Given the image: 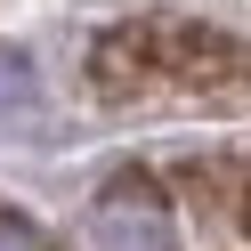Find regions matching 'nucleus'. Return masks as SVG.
<instances>
[{
	"instance_id": "f257e3e1",
	"label": "nucleus",
	"mask_w": 251,
	"mask_h": 251,
	"mask_svg": "<svg viewBox=\"0 0 251 251\" xmlns=\"http://www.w3.org/2000/svg\"><path fill=\"white\" fill-rule=\"evenodd\" d=\"M89 81L98 98L130 105V98H195V105H251V49L211 25H122V33L98 41L89 57Z\"/></svg>"
},
{
	"instance_id": "f03ea898",
	"label": "nucleus",
	"mask_w": 251,
	"mask_h": 251,
	"mask_svg": "<svg viewBox=\"0 0 251 251\" xmlns=\"http://www.w3.org/2000/svg\"><path fill=\"white\" fill-rule=\"evenodd\" d=\"M89 251H170V202L154 178H114L98 202H89V227H81Z\"/></svg>"
},
{
	"instance_id": "7ed1b4c3",
	"label": "nucleus",
	"mask_w": 251,
	"mask_h": 251,
	"mask_svg": "<svg viewBox=\"0 0 251 251\" xmlns=\"http://www.w3.org/2000/svg\"><path fill=\"white\" fill-rule=\"evenodd\" d=\"M0 251H49V243H41V227H25V219H0Z\"/></svg>"
},
{
	"instance_id": "20e7f679",
	"label": "nucleus",
	"mask_w": 251,
	"mask_h": 251,
	"mask_svg": "<svg viewBox=\"0 0 251 251\" xmlns=\"http://www.w3.org/2000/svg\"><path fill=\"white\" fill-rule=\"evenodd\" d=\"M243 227H251V195H243Z\"/></svg>"
}]
</instances>
